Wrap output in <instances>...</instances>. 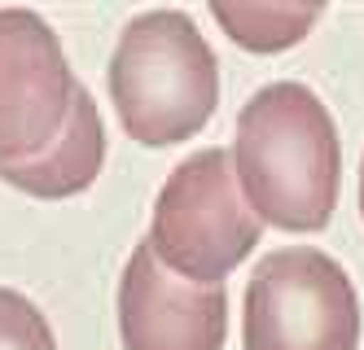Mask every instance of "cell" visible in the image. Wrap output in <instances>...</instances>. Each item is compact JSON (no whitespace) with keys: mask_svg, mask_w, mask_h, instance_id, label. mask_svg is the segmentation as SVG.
<instances>
[{"mask_svg":"<svg viewBox=\"0 0 364 350\" xmlns=\"http://www.w3.org/2000/svg\"><path fill=\"white\" fill-rule=\"evenodd\" d=\"M232 167L259 224L268 219L285 232L325 228L338 202L343 153L321 97L303 84L259 88L237 114Z\"/></svg>","mask_w":364,"mask_h":350,"instance_id":"obj_1","label":"cell"},{"mask_svg":"<svg viewBox=\"0 0 364 350\" xmlns=\"http://www.w3.org/2000/svg\"><path fill=\"white\" fill-rule=\"evenodd\" d=\"M110 97L141 145H180L198 136L220 101L215 53L189 13L149 9L123 26L110 58Z\"/></svg>","mask_w":364,"mask_h":350,"instance_id":"obj_2","label":"cell"},{"mask_svg":"<svg viewBox=\"0 0 364 350\" xmlns=\"http://www.w3.org/2000/svg\"><path fill=\"white\" fill-rule=\"evenodd\" d=\"M259 232L264 224L237 184L232 149H202L163 184L149 246L176 276L224 285V276L259 246Z\"/></svg>","mask_w":364,"mask_h":350,"instance_id":"obj_3","label":"cell"},{"mask_svg":"<svg viewBox=\"0 0 364 350\" xmlns=\"http://www.w3.org/2000/svg\"><path fill=\"white\" fill-rule=\"evenodd\" d=\"M246 350H355L360 302L347 272L321 250H277L246 285Z\"/></svg>","mask_w":364,"mask_h":350,"instance_id":"obj_4","label":"cell"},{"mask_svg":"<svg viewBox=\"0 0 364 350\" xmlns=\"http://www.w3.org/2000/svg\"><path fill=\"white\" fill-rule=\"evenodd\" d=\"M84 88L40 13L0 9V175L58 145Z\"/></svg>","mask_w":364,"mask_h":350,"instance_id":"obj_5","label":"cell"},{"mask_svg":"<svg viewBox=\"0 0 364 350\" xmlns=\"http://www.w3.org/2000/svg\"><path fill=\"white\" fill-rule=\"evenodd\" d=\"M119 333L127 350H224V285L176 276L141 241L119 280Z\"/></svg>","mask_w":364,"mask_h":350,"instance_id":"obj_6","label":"cell"},{"mask_svg":"<svg viewBox=\"0 0 364 350\" xmlns=\"http://www.w3.org/2000/svg\"><path fill=\"white\" fill-rule=\"evenodd\" d=\"M101 158H106V131H101L92 97L84 92L70 123H66V131L58 136V145H48L40 158L5 171L0 180L22 188V193H31V197L58 202V197H70V193H84L101 171Z\"/></svg>","mask_w":364,"mask_h":350,"instance_id":"obj_7","label":"cell"},{"mask_svg":"<svg viewBox=\"0 0 364 350\" xmlns=\"http://www.w3.org/2000/svg\"><path fill=\"white\" fill-rule=\"evenodd\" d=\"M215 22L255 53H277L299 44L311 22L321 18V5H211Z\"/></svg>","mask_w":364,"mask_h":350,"instance_id":"obj_8","label":"cell"},{"mask_svg":"<svg viewBox=\"0 0 364 350\" xmlns=\"http://www.w3.org/2000/svg\"><path fill=\"white\" fill-rule=\"evenodd\" d=\"M0 350H58L48 319L18 289H0Z\"/></svg>","mask_w":364,"mask_h":350,"instance_id":"obj_9","label":"cell"},{"mask_svg":"<svg viewBox=\"0 0 364 350\" xmlns=\"http://www.w3.org/2000/svg\"><path fill=\"white\" fill-rule=\"evenodd\" d=\"M360 210H364V167H360Z\"/></svg>","mask_w":364,"mask_h":350,"instance_id":"obj_10","label":"cell"}]
</instances>
